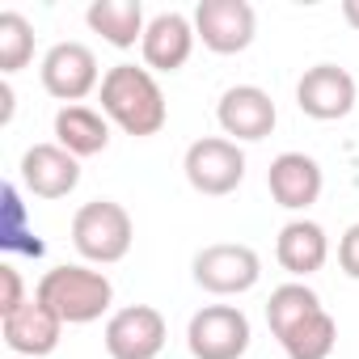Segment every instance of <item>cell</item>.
Instances as JSON below:
<instances>
[{"label":"cell","mask_w":359,"mask_h":359,"mask_svg":"<svg viewBox=\"0 0 359 359\" xmlns=\"http://www.w3.org/2000/svg\"><path fill=\"white\" fill-rule=\"evenodd\" d=\"M275 258L292 279L304 283L309 275H317L330 262V237H325V229L317 220H304V216L287 220L279 229V237H275Z\"/></svg>","instance_id":"obj_17"},{"label":"cell","mask_w":359,"mask_h":359,"mask_svg":"<svg viewBox=\"0 0 359 359\" xmlns=\"http://www.w3.org/2000/svg\"><path fill=\"white\" fill-rule=\"evenodd\" d=\"M0 317H9V313H18L22 304H26V287H22V271L13 266V262H5L0 266Z\"/></svg>","instance_id":"obj_21"},{"label":"cell","mask_w":359,"mask_h":359,"mask_svg":"<svg viewBox=\"0 0 359 359\" xmlns=\"http://www.w3.org/2000/svg\"><path fill=\"white\" fill-rule=\"evenodd\" d=\"M34 300H43L64 325H89L110 313L114 283L106 279V271H93L89 262H64L39 279Z\"/></svg>","instance_id":"obj_3"},{"label":"cell","mask_w":359,"mask_h":359,"mask_svg":"<svg viewBox=\"0 0 359 359\" xmlns=\"http://www.w3.org/2000/svg\"><path fill=\"white\" fill-rule=\"evenodd\" d=\"M296 106H300V114H309L317 123H334V118H346L351 110H359V85L338 64H313L296 81Z\"/></svg>","instance_id":"obj_11"},{"label":"cell","mask_w":359,"mask_h":359,"mask_svg":"<svg viewBox=\"0 0 359 359\" xmlns=\"http://www.w3.org/2000/svg\"><path fill=\"white\" fill-rule=\"evenodd\" d=\"M250 338V317L237 304H203L187 325V346L195 359H241Z\"/></svg>","instance_id":"obj_7"},{"label":"cell","mask_w":359,"mask_h":359,"mask_svg":"<svg viewBox=\"0 0 359 359\" xmlns=\"http://www.w3.org/2000/svg\"><path fill=\"white\" fill-rule=\"evenodd\" d=\"M43 89L64 102V106H81L93 89H102V68H97V55L85 47V43H55L47 55H43Z\"/></svg>","instance_id":"obj_10"},{"label":"cell","mask_w":359,"mask_h":359,"mask_svg":"<svg viewBox=\"0 0 359 359\" xmlns=\"http://www.w3.org/2000/svg\"><path fill=\"white\" fill-rule=\"evenodd\" d=\"M216 123H220V131L233 144H258V140H266L275 131L279 110H275V102H271L266 89H258V85H233L216 102Z\"/></svg>","instance_id":"obj_12"},{"label":"cell","mask_w":359,"mask_h":359,"mask_svg":"<svg viewBox=\"0 0 359 359\" xmlns=\"http://www.w3.org/2000/svg\"><path fill=\"white\" fill-rule=\"evenodd\" d=\"M0 334H5V346L13 355H30V359H43L60 346V334H64V321L43 304V300H26L18 313L0 317Z\"/></svg>","instance_id":"obj_16"},{"label":"cell","mask_w":359,"mask_h":359,"mask_svg":"<svg viewBox=\"0 0 359 359\" xmlns=\"http://www.w3.org/2000/svg\"><path fill=\"white\" fill-rule=\"evenodd\" d=\"M338 271L359 283V220L338 237Z\"/></svg>","instance_id":"obj_22"},{"label":"cell","mask_w":359,"mask_h":359,"mask_svg":"<svg viewBox=\"0 0 359 359\" xmlns=\"http://www.w3.org/2000/svg\"><path fill=\"white\" fill-rule=\"evenodd\" d=\"M342 22L359 34V0H342Z\"/></svg>","instance_id":"obj_23"},{"label":"cell","mask_w":359,"mask_h":359,"mask_svg":"<svg viewBox=\"0 0 359 359\" xmlns=\"http://www.w3.org/2000/svg\"><path fill=\"white\" fill-rule=\"evenodd\" d=\"M97 102H102V114L123 135H135V140H148V135H156L169 123L165 93H161L156 76L148 68H140V64H114V68H106Z\"/></svg>","instance_id":"obj_2"},{"label":"cell","mask_w":359,"mask_h":359,"mask_svg":"<svg viewBox=\"0 0 359 359\" xmlns=\"http://www.w3.org/2000/svg\"><path fill=\"white\" fill-rule=\"evenodd\" d=\"M191 275L203 292L212 296H241L250 287H258L262 279V258L254 245L245 241H216V245H203L191 262Z\"/></svg>","instance_id":"obj_6"},{"label":"cell","mask_w":359,"mask_h":359,"mask_svg":"<svg viewBox=\"0 0 359 359\" xmlns=\"http://www.w3.org/2000/svg\"><path fill=\"white\" fill-rule=\"evenodd\" d=\"M266 325L287 359H330L338 346V321L325 313L321 296L300 279L279 283L271 292Z\"/></svg>","instance_id":"obj_1"},{"label":"cell","mask_w":359,"mask_h":359,"mask_svg":"<svg viewBox=\"0 0 359 359\" xmlns=\"http://www.w3.org/2000/svg\"><path fill=\"white\" fill-rule=\"evenodd\" d=\"M85 22H89L93 34H102L118 51L144 43V30H148V18H144L140 0H93L85 9Z\"/></svg>","instance_id":"obj_19"},{"label":"cell","mask_w":359,"mask_h":359,"mask_svg":"<svg viewBox=\"0 0 359 359\" xmlns=\"http://www.w3.org/2000/svg\"><path fill=\"white\" fill-rule=\"evenodd\" d=\"M182 173H187L191 191H199L208 199H224L245 182V152L229 135H203L187 148Z\"/></svg>","instance_id":"obj_5"},{"label":"cell","mask_w":359,"mask_h":359,"mask_svg":"<svg viewBox=\"0 0 359 359\" xmlns=\"http://www.w3.org/2000/svg\"><path fill=\"white\" fill-rule=\"evenodd\" d=\"M131 241H135V224L127 216L123 203L114 199H93V203H81L76 216H72V245L76 254L89 262V266H114L131 254Z\"/></svg>","instance_id":"obj_4"},{"label":"cell","mask_w":359,"mask_h":359,"mask_svg":"<svg viewBox=\"0 0 359 359\" xmlns=\"http://www.w3.org/2000/svg\"><path fill=\"white\" fill-rule=\"evenodd\" d=\"M22 187L34 199H68L81 187V161L68 148H60L55 140L30 144L22 152Z\"/></svg>","instance_id":"obj_13"},{"label":"cell","mask_w":359,"mask_h":359,"mask_svg":"<svg viewBox=\"0 0 359 359\" xmlns=\"http://www.w3.org/2000/svg\"><path fill=\"white\" fill-rule=\"evenodd\" d=\"M191 22L212 55H241L258 34V13L250 0H199Z\"/></svg>","instance_id":"obj_8"},{"label":"cell","mask_w":359,"mask_h":359,"mask_svg":"<svg viewBox=\"0 0 359 359\" xmlns=\"http://www.w3.org/2000/svg\"><path fill=\"white\" fill-rule=\"evenodd\" d=\"M30 60H34V26L18 9H5L0 13V72L13 76Z\"/></svg>","instance_id":"obj_20"},{"label":"cell","mask_w":359,"mask_h":359,"mask_svg":"<svg viewBox=\"0 0 359 359\" xmlns=\"http://www.w3.org/2000/svg\"><path fill=\"white\" fill-rule=\"evenodd\" d=\"M195 43H199V34H195V22L187 13H177V9L156 13V18H148L144 43H140L144 68L148 72H177V68H187Z\"/></svg>","instance_id":"obj_15"},{"label":"cell","mask_w":359,"mask_h":359,"mask_svg":"<svg viewBox=\"0 0 359 359\" xmlns=\"http://www.w3.org/2000/svg\"><path fill=\"white\" fill-rule=\"evenodd\" d=\"M55 144L68 148L76 161L106 152L110 144V118L93 106H60L55 114Z\"/></svg>","instance_id":"obj_18"},{"label":"cell","mask_w":359,"mask_h":359,"mask_svg":"<svg viewBox=\"0 0 359 359\" xmlns=\"http://www.w3.org/2000/svg\"><path fill=\"white\" fill-rule=\"evenodd\" d=\"M165 338H169V325H165L161 309H152V304L114 309L102 330L110 359H156L165 351Z\"/></svg>","instance_id":"obj_9"},{"label":"cell","mask_w":359,"mask_h":359,"mask_svg":"<svg viewBox=\"0 0 359 359\" xmlns=\"http://www.w3.org/2000/svg\"><path fill=\"white\" fill-rule=\"evenodd\" d=\"M321 187H325V173L309 152H279L266 169V191L287 212H309L321 199Z\"/></svg>","instance_id":"obj_14"}]
</instances>
